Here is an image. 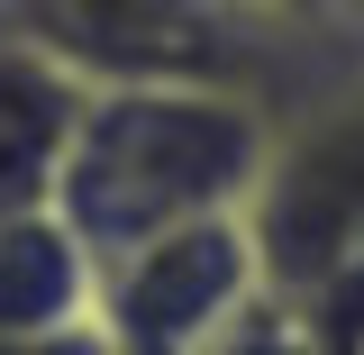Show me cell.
<instances>
[{
	"label": "cell",
	"mask_w": 364,
	"mask_h": 355,
	"mask_svg": "<svg viewBox=\"0 0 364 355\" xmlns=\"http://www.w3.org/2000/svg\"><path fill=\"white\" fill-rule=\"evenodd\" d=\"M273 301L255 228L237 219H191L173 237H146L100 265V337L109 355H210L237 319Z\"/></svg>",
	"instance_id": "4"
},
{
	"label": "cell",
	"mask_w": 364,
	"mask_h": 355,
	"mask_svg": "<svg viewBox=\"0 0 364 355\" xmlns=\"http://www.w3.org/2000/svg\"><path fill=\"white\" fill-rule=\"evenodd\" d=\"M0 355H109L100 319H73V328H37V337H0Z\"/></svg>",
	"instance_id": "9"
},
{
	"label": "cell",
	"mask_w": 364,
	"mask_h": 355,
	"mask_svg": "<svg viewBox=\"0 0 364 355\" xmlns=\"http://www.w3.org/2000/svg\"><path fill=\"white\" fill-rule=\"evenodd\" d=\"M82 100H91L82 73H64L28 37H0V219L55 210V182H64V155H73V128H82Z\"/></svg>",
	"instance_id": "5"
},
{
	"label": "cell",
	"mask_w": 364,
	"mask_h": 355,
	"mask_svg": "<svg viewBox=\"0 0 364 355\" xmlns=\"http://www.w3.org/2000/svg\"><path fill=\"white\" fill-rule=\"evenodd\" d=\"M246 228L273 301H310L318 282L364 265V28L273 100V164L246 201Z\"/></svg>",
	"instance_id": "2"
},
{
	"label": "cell",
	"mask_w": 364,
	"mask_h": 355,
	"mask_svg": "<svg viewBox=\"0 0 364 355\" xmlns=\"http://www.w3.org/2000/svg\"><path fill=\"white\" fill-rule=\"evenodd\" d=\"M100 310V255H91L55 210L0 219V337L73 328Z\"/></svg>",
	"instance_id": "6"
},
{
	"label": "cell",
	"mask_w": 364,
	"mask_h": 355,
	"mask_svg": "<svg viewBox=\"0 0 364 355\" xmlns=\"http://www.w3.org/2000/svg\"><path fill=\"white\" fill-rule=\"evenodd\" d=\"M273 164V110L228 83H91L55 219L91 255H128L191 219H237Z\"/></svg>",
	"instance_id": "1"
},
{
	"label": "cell",
	"mask_w": 364,
	"mask_h": 355,
	"mask_svg": "<svg viewBox=\"0 0 364 355\" xmlns=\"http://www.w3.org/2000/svg\"><path fill=\"white\" fill-rule=\"evenodd\" d=\"M219 9H237L246 28L291 37V46H318V37H346V28H364V0H219Z\"/></svg>",
	"instance_id": "8"
},
{
	"label": "cell",
	"mask_w": 364,
	"mask_h": 355,
	"mask_svg": "<svg viewBox=\"0 0 364 355\" xmlns=\"http://www.w3.org/2000/svg\"><path fill=\"white\" fill-rule=\"evenodd\" d=\"M0 37L46 46L82 83H228L255 91L264 110L337 46V37L318 46L264 37L219 0H0Z\"/></svg>",
	"instance_id": "3"
},
{
	"label": "cell",
	"mask_w": 364,
	"mask_h": 355,
	"mask_svg": "<svg viewBox=\"0 0 364 355\" xmlns=\"http://www.w3.org/2000/svg\"><path fill=\"white\" fill-rule=\"evenodd\" d=\"M291 319H301V346L310 355H364V265L318 282L310 301H291Z\"/></svg>",
	"instance_id": "7"
}]
</instances>
